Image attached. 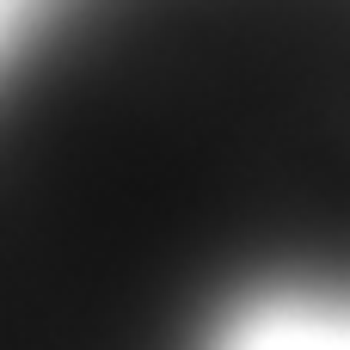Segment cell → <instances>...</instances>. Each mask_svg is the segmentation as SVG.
Instances as JSON below:
<instances>
[{
  "mask_svg": "<svg viewBox=\"0 0 350 350\" xmlns=\"http://www.w3.org/2000/svg\"><path fill=\"white\" fill-rule=\"evenodd\" d=\"M6 43L215 215L265 308L350 314V0H31Z\"/></svg>",
  "mask_w": 350,
  "mask_h": 350,
  "instance_id": "6da1fadb",
  "label": "cell"
},
{
  "mask_svg": "<svg viewBox=\"0 0 350 350\" xmlns=\"http://www.w3.org/2000/svg\"><path fill=\"white\" fill-rule=\"evenodd\" d=\"M246 308L185 191L0 49V350H221Z\"/></svg>",
  "mask_w": 350,
  "mask_h": 350,
  "instance_id": "7a4b0ae2",
  "label": "cell"
}]
</instances>
